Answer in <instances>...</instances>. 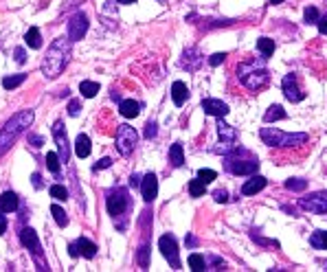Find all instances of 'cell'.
<instances>
[{
    "instance_id": "ee69618b",
    "label": "cell",
    "mask_w": 327,
    "mask_h": 272,
    "mask_svg": "<svg viewBox=\"0 0 327 272\" xmlns=\"http://www.w3.org/2000/svg\"><path fill=\"white\" fill-rule=\"evenodd\" d=\"M7 224H9L7 215H4V211H0V235H4V231H7Z\"/></svg>"
},
{
    "instance_id": "f1b7e54d",
    "label": "cell",
    "mask_w": 327,
    "mask_h": 272,
    "mask_svg": "<svg viewBox=\"0 0 327 272\" xmlns=\"http://www.w3.org/2000/svg\"><path fill=\"white\" fill-rule=\"evenodd\" d=\"M257 48L262 51L264 57H270V55L275 53V40H270V37H259V40H257Z\"/></svg>"
},
{
    "instance_id": "ffe728a7",
    "label": "cell",
    "mask_w": 327,
    "mask_h": 272,
    "mask_svg": "<svg viewBox=\"0 0 327 272\" xmlns=\"http://www.w3.org/2000/svg\"><path fill=\"white\" fill-rule=\"evenodd\" d=\"M266 185H268V180H266L264 176H253V178L242 187V193L244 196H255V193H259Z\"/></svg>"
},
{
    "instance_id": "7bdbcfd3",
    "label": "cell",
    "mask_w": 327,
    "mask_h": 272,
    "mask_svg": "<svg viewBox=\"0 0 327 272\" xmlns=\"http://www.w3.org/2000/svg\"><path fill=\"white\" fill-rule=\"evenodd\" d=\"M154 136H156V123L149 121V123L145 125V138H154Z\"/></svg>"
},
{
    "instance_id": "7a4b0ae2",
    "label": "cell",
    "mask_w": 327,
    "mask_h": 272,
    "mask_svg": "<svg viewBox=\"0 0 327 272\" xmlns=\"http://www.w3.org/2000/svg\"><path fill=\"white\" fill-rule=\"evenodd\" d=\"M33 119H35L33 110H20V112H15L7 123H4V127L0 130V156H4L11 149V145L18 141V136L22 132L29 130L33 125Z\"/></svg>"
},
{
    "instance_id": "f546056e",
    "label": "cell",
    "mask_w": 327,
    "mask_h": 272,
    "mask_svg": "<svg viewBox=\"0 0 327 272\" xmlns=\"http://www.w3.org/2000/svg\"><path fill=\"white\" fill-rule=\"evenodd\" d=\"M79 92L84 94L86 99H92L99 92V84H97V81H81V84H79Z\"/></svg>"
},
{
    "instance_id": "d590c367",
    "label": "cell",
    "mask_w": 327,
    "mask_h": 272,
    "mask_svg": "<svg viewBox=\"0 0 327 272\" xmlns=\"http://www.w3.org/2000/svg\"><path fill=\"white\" fill-rule=\"evenodd\" d=\"M286 189H290V191H306V189H308V180L290 178V180H286Z\"/></svg>"
},
{
    "instance_id": "d4e9b609",
    "label": "cell",
    "mask_w": 327,
    "mask_h": 272,
    "mask_svg": "<svg viewBox=\"0 0 327 272\" xmlns=\"http://www.w3.org/2000/svg\"><path fill=\"white\" fill-rule=\"evenodd\" d=\"M284 119H288V114H286V110L281 108V105H270V108L266 110V114H264L266 123H273V121H284Z\"/></svg>"
},
{
    "instance_id": "681fc988",
    "label": "cell",
    "mask_w": 327,
    "mask_h": 272,
    "mask_svg": "<svg viewBox=\"0 0 327 272\" xmlns=\"http://www.w3.org/2000/svg\"><path fill=\"white\" fill-rule=\"evenodd\" d=\"M31 180H33V187H35V189H42V178H40V174H33Z\"/></svg>"
},
{
    "instance_id": "603a6c76",
    "label": "cell",
    "mask_w": 327,
    "mask_h": 272,
    "mask_svg": "<svg viewBox=\"0 0 327 272\" xmlns=\"http://www.w3.org/2000/svg\"><path fill=\"white\" fill-rule=\"evenodd\" d=\"M75 154L79 158L90 156V138H88L86 134H79L75 138Z\"/></svg>"
},
{
    "instance_id": "9c48e42d",
    "label": "cell",
    "mask_w": 327,
    "mask_h": 272,
    "mask_svg": "<svg viewBox=\"0 0 327 272\" xmlns=\"http://www.w3.org/2000/svg\"><path fill=\"white\" fill-rule=\"evenodd\" d=\"M53 138H55V145H57V156L62 163H68L70 158V149H68V138H66V130L62 121H55L53 125Z\"/></svg>"
},
{
    "instance_id": "277c9868",
    "label": "cell",
    "mask_w": 327,
    "mask_h": 272,
    "mask_svg": "<svg viewBox=\"0 0 327 272\" xmlns=\"http://www.w3.org/2000/svg\"><path fill=\"white\" fill-rule=\"evenodd\" d=\"M237 73H240L237 77H240L242 86H246L248 90H253V92H257V90H262V88H266V86H268V81H270L268 70L262 68V66H255L253 62L242 64Z\"/></svg>"
},
{
    "instance_id": "60d3db41",
    "label": "cell",
    "mask_w": 327,
    "mask_h": 272,
    "mask_svg": "<svg viewBox=\"0 0 327 272\" xmlns=\"http://www.w3.org/2000/svg\"><path fill=\"white\" fill-rule=\"evenodd\" d=\"M226 57H229V55H226V53H215V55H211V59H209V64H211V66H220V64L224 62Z\"/></svg>"
},
{
    "instance_id": "f6af8a7d",
    "label": "cell",
    "mask_w": 327,
    "mask_h": 272,
    "mask_svg": "<svg viewBox=\"0 0 327 272\" xmlns=\"http://www.w3.org/2000/svg\"><path fill=\"white\" fill-rule=\"evenodd\" d=\"M213 198H215V202H226V200H229V193H226L224 189H220V191L213 193Z\"/></svg>"
},
{
    "instance_id": "7c38bea8",
    "label": "cell",
    "mask_w": 327,
    "mask_h": 272,
    "mask_svg": "<svg viewBox=\"0 0 327 272\" xmlns=\"http://www.w3.org/2000/svg\"><path fill=\"white\" fill-rule=\"evenodd\" d=\"M86 31H88V15L86 13H75L73 18H70L68 22V37L70 40H81V37L86 35Z\"/></svg>"
},
{
    "instance_id": "d6986e66",
    "label": "cell",
    "mask_w": 327,
    "mask_h": 272,
    "mask_svg": "<svg viewBox=\"0 0 327 272\" xmlns=\"http://www.w3.org/2000/svg\"><path fill=\"white\" fill-rule=\"evenodd\" d=\"M171 99H174V103L178 105H185V101L189 99V88L187 84H182V81H174V86H171Z\"/></svg>"
},
{
    "instance_id": "5bb4252c",
    "label": "cell",
    "mask_w": 327,
    "mask_h": 272,
    "mask_svg": "<svg viewBox=\"0 0 327 272\" xmlns=\"http://www.w3.org/2000/svg\"><path fill=\"white\" fill-rule=\"evenodd\" d=\"M226 167H229V171L235 176H248V174H255V171L259 169V163L257 160H231L229 158Z\"/></svg>"
},
{
    "instance_id": "f5cc1de1",
    "label": "cell",
    "mask_w": 327,
    "mask_h": 272,
    "mask_svg": "<svg viewBox=\"0 0 327 272\" xmlns=\"http://www.w3.org/2000/svg\"><path fill=\"white\" fill-rule=\"evenodd\" d=\"M270 2H273V4H281V2H284V0H270Z\"/></svg>"
},
{
    "instance_id": "30bf717a",
    "label": "cell",
    "mask_w": 327,
    "mask_h": 272,
    "mask_svg": "<svg viewBox=\"0 0 327 272\" xmlns=\"http://www.w3.org/2000/svg\"><path fill=\"white\" fill-rule=\"evenodd\" d=\"M281 88H284V94H286L288 101L299 103V101H303V99H306V92L299 88V77L295 73H290V75L284 77V81H281Z\"/></svg>"
},
{
    "instance_id": "83f0119b",
    "label": "cell",
    "mask_w": 327,
    "mask_h": 272,
    "mask_svg": "<svg viewBox=\"0 0 327 272\" xmlns=\"http://www.w3.org/2000/svg\"><path fill=\"white\" fill-rule=\"evenodd\" d=\"M24 79H26L24 73L9 75V77H4V79H2V88H4V90H13V88H18L20 84H24Z\"/></svg>"
},
{
    "instance_id": "7dc6e473",
    "label": "cell",
    "mask_w": 327,
    "mask_h": 272,
    "mask_svg": "<svg viewBox=\"0 0 327 272\" xmlns=\"http://www.w3.org/2000/svg\"><path fill=\"white\" fill-rule=\"evenodd\" d=\"M317 24H319V31L323 33V35H327V15H323V18H319Z\"/></svg>"
},
{
    "instance_id": "ab89813d",
    "label": "cell",
    "mask_w": 327,
    "mask_h": 272,
    "mask_svg": "<svg viewBox=\"0 0 327 272\" xmlns=\"http://www.w3.org/2000/svg\"><path fill=\"white\" fill-rule=\"evenodd\" d=\"M79 110H81L79 99H73V101L68 103V114H70V116H77V114H79Z\"/></svg>"
},
{
    "instance_id": "c3c4849f",
    "label": "cell",
    "mask_w": 327,
    "mask_h": 272,
    "mask_svg": "<svg viewBox=\"0 0 327 272\" xmlns=\"http://www.w3.org/2000/svg\"><path fill=\"white\" fill-rule=\"evenodd\" d=\"M29 143L33 147H42V136H37V134H31L29 136Z\"/></svg>"
},
{
    "instance_id": "2e32d148",
    "label": "cell",
    "mask_w": 327,
    "mask_h": 272,
    "mask_svg": "<svg viewBox=\"0 0 327 272\" xmlns=\"http://www.w3.org/2000/svg\"><path fill=\"white\" fill-rule=\"evenodd\" d=\"M202 110L204 114H211V116H222L224 119L226 114H229V105H226L224 101H220V99H204L202 101Z\"/></svg>"
},
{
    "instance_id": "74e56055",
    "label": "cell",
    "mask_w": 327,
    "mask_h": 272,
    "mask_svg": "<svg viewBox=\"0 0 327 272\" xmlns=\"http://www.w3.org/2000/svg\"><path fill=\"white\" fill-rule=\"evenodd\" d=\"M303 18H306V22L310 24V22H319V9L317 7H306V11H303Z\"/></svg>"
},
{
    "instance_id": "bcb514c9",
    "label": "cell",
    "mask_w": 327,
    "mask_h": 272,
    "mask_svg": "<svg viewBox=\"0 0 327 272\" xmlns=\"http://www.w3.org/2000/svg\"><path fill=\"white\" fill-rule=\"evenodd\" d=\"M15 62H18V64H24V62H26L24 48H15Z\"/></svg>"
},
{
    "instance_id": "816d5d0a",
    "label": "cell",
    "mask_w": 327,
    "mask_h": 272,
    "mask_svg": "<svg viewBox=\"0 0 327 272\" xmlns=\"http://www.w3.org/2000/svg\"><path fill=\"white\" fill-rule=\"evenodd\" d=\"M116 2H119V4H134L136 0H116Z\"/></svg>"
},
{
    "instance_id": "836d02e7",
    "label": "cell",
    "mask_w": 327,
    "mask_h": 272,
    "mask_svg": "<svg viewBox=\"0 0 327 272\" xmlns=\"http://www.w3.org/2000/svg\"><path fill=\"white\" fill-rule=\"evenodd\" d=\"M46 167L53 171V174H59V167H62V160L55 152H48L46 154Z\"/></svg>"
},
{
    "instance_id": "f907efd6",
    "label": "cell",
    "mask_w": 327,
    "mask_h": 272,
    "mask_svg": "<svg viewBox=\"0 0 327 272\" xmlns=\"http://www.w3.org/2000/svg\"><path fill=\"white\" fill-rule=\"evenodd\" d=\"M130 185H132V187H138V185H141V182H138V176H132V178H130Z\"/></svg>"
},
{
    "instance_id": "e575fe53",
    "label": "cell",
    "mask_w": 327,
    "mask_h": 272,
    "mask_svg": "<svg viewBox=\"0 0 327 272\" xmlns=\"http://www.w3.org/2000/svg\"><path fill=\"white\" fill-rule=\"evenodd\" d=\"M48 193H51L53 200H59V202H66V200H68V191H66V187H62V185H53Z\"/></svg>"
},
{
    "instance_id": "ba28073f",
    "label": "cell",
    "mask_w": 327,
    "mask_h": 272,
    "mask_svg": "<svg viewBox=\"0 0 327 272\" xmlns=\"http://www.w3.org/2000/svg\"><path fill=\"white\" fill-rule=\"evenodd\" d=\"M299 204H301V209L310 211V213L323 215V213H327V191H319V193H312V196H308V198H301Z\"/></svg>"
},
{
    "instance_id": "d6a6232c",
    "label": "cell",
    "mask_w": 327,
    "mask_h": 272,
    "mask_svg": "<svg viewBox=\"0 0 327 272\" xmlns=\"http://www.w3.org/2000/svg\"><path fill=\"white\" fill-rule=\"evenodd\" d=\"M189 266H191V270H207V259H204V255H198V253H193L189 255Z\"/></svg>"
},
{
    "instance_id": "4316f807",
    "label": "cell",
    "mask_w": 327,
    "mask_h": 272,
    "mask_svg": "<svg viewBox=\"0 0 327 272\" xmlns=\"http://www.w3.org/2000/svg\"><path fill=\"white\" fill-rule=\"evenodd\" d=\"M24 42H26V46H29V48H40L42 46L40 31H37L35 26H31V29L26 31V35H24Z\"/></svg>"
},
{
    "instance_id": "1f68e13d",
    "label": "cell",
    "mask_w": 327,
    "mask_h": 272,
    "mask_svg": "<svg viewBox=\"0 0 327 272\" xmlns=\"http://www.w3.org/2000/svg\"><path fill=\"white\" fill-rule=\"evenodd\" d=\"M204 191H207V182H202L200 178L189 182V193H191V198H200V196H204Z\"/></svg>"
},
{
    "instance_id": "cb8c5ba5",
    "label": "cell",
    "mask_w": 327,
    "mask_h": 272,
    "mask_svg": "<svg viewBox=\"0 0 327 272\" xmlns=\"http://www.w3.org/2000/svg\"><path fill=\"white\" fill-rule=\"evenodd\" d=\"M169 163L174 165V167H182V165H185V152H182L180 143H174V145L169 147Z\"/></svg>"
},
{
    "instance_id": "8992f818",
    "label": "cell",
    "mask_w": 327,
    "mask_h": 272,
    "mask_svg": "<svg viewBox=\"0 0 327 272\" xmlns=\"http://www.w3.org/2000/svg\"><path fill=\"white\" fill-rule=\"evenodd\" d=\"M158 248L163 253V257L169 262V266L174 270H180V255H178V244H176V237L174 235H163L158 240Z\"/></svg>"
},
{
    "instance_id": "f35d334b",
    "label": "cell",
    "mask_w": 327,
    "mask_h": 272,
    "mask_svg": "<svg viewBox=\"0 0 327 272\" xmlns=\"http://www.w3.org/2000/svg\"><path fill=\"white\" fill-rule=\"evenodd\" d=\"M198 178L209 185V182H213L215 178H218V174H215L213 169H200V171H198Z\"/></svg>"
},
{
    "instance_id": "6da1fadb",
    "label": "cell",
    "mask_w": 327,
    "mask_h": 272,
    "mask_svg": "<svg viewBox=\"0 0 327 272\" xmlns=\"http://www.w3.org/2000/svg\"><path fill=\"white\" fill-rule=\"evenodd\" d=\"M70 37H57L53 40V44L46 48V57L42 62V75L48 77V79H55L59 77V73L66 68L70 57Z\"/></svg>"
},
{
    "instance_id": "8d00e7d4",
    "label": "cell",
    "mask_w": 327,
    "mask_h": 272,
    "mask_svg": "<svg viewBox=\"0 0 327 272\" xmlns=\"http://www.w3.org/2000/svg\"><path fill=\"white\" fill-rule=\"evenodd\" d=\"M149 248L147 246H141L138 248V255H136V262H138V266H141V268H147L149 266Z\"/></svg>"
},
{
    "instance_id": "b9f144b4",
    "label": "cell",
    "mask_w": 327,
    "mask_h": 272,
    "mask_svg": "<svg viewBox=\"0 0 327 272\" xmlns=\"http://www.w3.org/2000/svg\"><path fill=\"white\" fill-rule=\"evenodd\" d=\"M110 165H112V158H101L95 163V167H92V171H99V169H108Z\"/></svg>"
},
{
    "instance_id": "9a60e30c",
    "label": "cell",
    "mask_w": 327,
    "mask_h": 272,
    "mask_svg": "<svg viewBox=\"0 0 327 272\" xmlns=\"http://www.w3.org/2000/svg\"><path fill=\"white\" fill-rule=\"evenodd\" d=\"M141 193H143V200L145 202H154L158 196V180L154 174H147L145 178L141 180Z\"/></svg>"
},
{
    "instance_id": "7402d4cb",
    "label": "cell",
    "mask_w": 327,
    "mask_h": 272,
    "mask_svg": "<svg viewBox=\"0 0 327 272\" xmlns=\"http://www.w3.org/2000/svg\"><path fill=\"white\" fill-rule=\"evenodd\" d=\"M119 112L125 116V119H134V116L141 112V103L134 101V99H123L119 105Z\"/></svg>"
},
{
    "instance_id": "44dd1931",
    "label": "cell",
    "mask_w": 327,
    "mask_h": 272,
    "mask_svg": "<svg viewBox=\"0 0 327 272\" xmlns=\"http://www.w3.org/2000/svg\"><path fill=\"white\" fill-rule=\"evenodd\" d=\"M18 196H15L13 191H4L2 196H0V211H4V213H13V211H18Z\"/></svg>"
},
{
    "instance_id": "5b68a950",
    "label": "cell",
    "mask_w": 327,
    "mask_h": 272,
    "mask_svg": "<svg viewBox=\"0 0 327 272\" xmlns=\"http://www.w3.org/2000/svg\"><path fill=\"white\" fill-rule=\"evenodd\" d=\"M138 134L134 127L130 125H119V132H116V149H119L121 156H130L136 147Z\"/></svg>"
},
{
    "instance_id": "8fae6325",
    "label": "cell",
    "mask_w": 327,
    "mask_h": 272,
    "mask_svg": "<svg viewBox=\"0 0 327 272\" xmlns=\"http://www.w3.org/2000/svg\"><path fill=\"white\" fill-rule=\"evenodd\" d=\"M68 253H70V257H86V259H92L97 255V246L92 244L90 240H86V237H79L77 242L73 244H68Z\"/></svg>"
},
{
    "instance_id": "52a82bcc",
    "label": "cell",
    "mask_w": 327,
    "mask_h": 272,
    "mask_svg": "<svg viewBox=\"0 0 327 272\" xmlns=\"http://www.w3.org/2000/svg\"><path fill=\"white\" fill-rule=\"evenodd\" d=\"M127 204H130V198H127V191H125V189H116V191L108 193V198H106L108 213L114 215V218L123 215V211L127 209Z\"/></svg>"
},
{
    "instance_id": "4fadbf2b",
    "label": "cell",
    "mask_w": 327,
    "mask_h": 272,
    "mask_svg": "<svg viewBox=\"0 0 327 272\" xmlns=\"http://www.w3.org/2000/svg\"><path fill=\"white\" fill-rule=\"evenodd\" d=\"M218 134H220V138H222V147L220 152L222 154H229L233 147V143H235V138H237V132H235V127H231L229 123H224V121H222V116H220V121H218Z\"/></svg>"
},
{
    "instance_id": "3957f363",
    "label": "cell",
    "mask_w": 327,
    "mask_h": 272,
    "mask_svg": "<svg viewBox=\"0 0 327 272\" xmlns=\"http://www.w3.org/2000/svg\"><path fill=\"white\" fill-rule=\"evenodd\" d=\"M262 138L268 147H284V149H292L299 145H306L310 141L308 134H286V132H279L275 127H264L262 130Z\"/></svg>"
},
{
    "instance_id": "e0dca14e",
    "label": "cell",
    "mask_w": 327,
    "mask_h": 272,
    "mask_svg": "<svg viewBox=\"0 0 327 272\" xmlns=\"http://www.w3.org/2000/svg\"><path fill=\"white\" fill-rule=\"evenodd\" d=\"M20 244L24 248H29L35 257L40 255V240H37V233L33 229H22L20 231Z\"/></svg>"
},
{
    "instance_id": "ac0fdd59",
    "label": "cell",
    "mask_w": 327,
    "mask_h": 272,
    "mask_svg": "<svg viewBox=\"0 0 327 272\" xmlns=\"http://www.w3.org/2000/svg\"><path fill=\"white\" fill-rule=\"evenodd\" d=\"M200 64H202V57H200V53H198V48H187L185 55H182V62H180L182 68L193 73V70L200 68Z\"/></svg>"
},
{
    "instance_id": "484cf974",
    "label": "cell",
    "mask_w": 327,
    "mask_h": 272,
    "mask_svg": "<svg viewBox=\"0 0 327 272\" xmlns=\"http://www.w3.org/2000/svg\"><path fill=\"white\" fill-rule=\"evenodd\" d=\"M310 244H312V248H317V251H327V233L314 231L312 237H310Z\"/></svg>"
},
{
    "instance_id": "4dcf8cb0",
    "label": "cell",
    "mask_w": 327,
    "mask_h": 272,
    "mask_svg": "<svg viewBox=\"0 0 327 272\" xmlns=\"http://www.w3.org/2000/svg\"><path fill=\"white\" fill-rule=\"evenodd\" d=\"M51 213H53V218H55V222H57V226H68V215H66V211L62 209V207H57V204H53L51 207Z\"/></svg>"
}]
</instances>
